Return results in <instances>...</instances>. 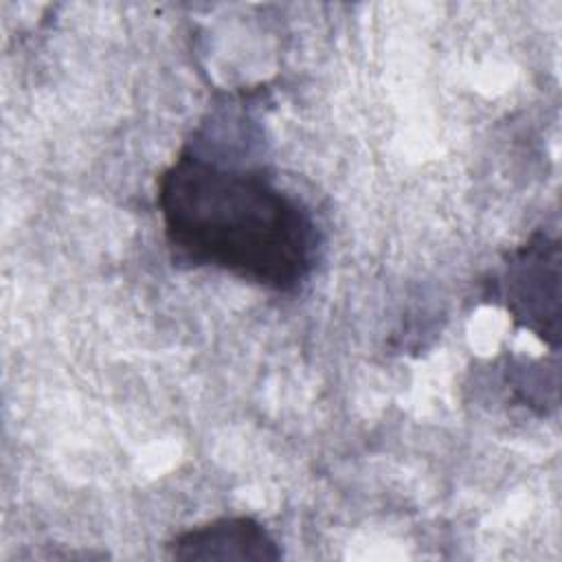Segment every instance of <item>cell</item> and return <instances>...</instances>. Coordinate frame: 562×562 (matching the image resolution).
Segmentation results:
<instances>
[{
	"mask_svg": "<svg viewBox=\"0 0 562 562\" xmlns=\"http://www.w3.org/2000/svg\"><path fill=\"white\" fill-rule=\"evenodd\" d=\"M156 204L169 248L187 263L296 292L318 261V226L299 198L266 169L217 158L195 140L158 176Z\"/></svg>",
	"mask_w": 562,
	"mask_h": 562,
	"instance_id": "6da1fadb",
	"label": "cell"
},
{
	"mask_svg": "<svg viewBox=\"0 0 562 562\" xmlns=\"http://www.w3.org/2000/svg\"><path fill=\"white\" fill-rule=\"evenodd\" d=\"M494 294L518 327L558 349L560 241L544 231H536L507 255Z\"/></svg>",
	"mask_w": 562,
	"mask_h": 562,
	"instance_id": "7a4b0ae2",
	"label": "cell"
},
{
	"mask_svg": "<svg viewBox=\"0 0 562 562\" xmlns=\"http://www.w3.org/2000/svg\"><path fill=\"white\" fill-rule=\"evenodd\" d=\"M178 560H279L270 531L250 516H224L178 533L169 544Z\"/></svg>",
	"mask_w": 562,
	"mask_h": 562,
	"instance_id": "3957f363",
	"label": "cell"
}]
</instances>
